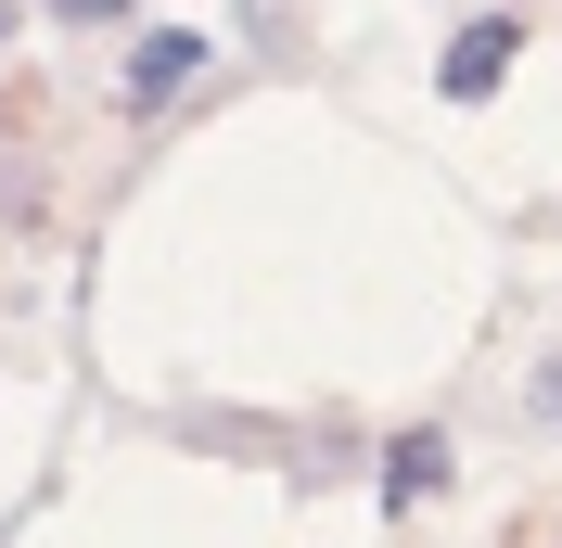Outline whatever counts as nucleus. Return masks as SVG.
<instances>
[{
    "label": "nucleus",
    "mask_w": 562,
    "mask_h": 548,
    "mask_svg": "<svg viewBox=\"0 0 562 548\" xmlns=\"http://www.w3.org/2000/svg\"><path fill=\"white\" fill-rule=\"evenodd\" d=\"M512 52H525V26H512V13H486V26H460V38H448L435 90H448V103H486L498 77H512Z\"/></svg>",
    "instance_id": "1"
},
{
    "label": "nucleus",
    "mask_w": 562,
    "mask_h": 548,
    "mask_svg": "<svg viewBox=\"0 0 562 548\" xmlns=\"http://www.w3.org/2000/svg\"><path fill=\"white\" fill-rule=\"evenodd\" d=\"M179 77H205V26H140L128 38V103H167Z\"/></svg>",
    "instance_id": "2"
},
{
    "label": "nucleus",
    "mask_w": 562,
    "mask_h": 548,
    "mask_svg": "<svg viewBox=\"0 0 562 548\" xmlns=\"http://www.w3.org/2000/svg\"><path fill=\"white\" fill-rule=\"evenodd\" d=\"M435 484H448V434H396V446H384V511L409 523Z\"/></svg>",
    "instance_id": "3"
},
{
    "label": "nucleus",
    "mask_w": 562,
    "mask_h": 548,
    "mask_svg": "<svg viewBox=\"0 0 562 548\" xmlns=\"http://www.w3.org/2000/svg\"><path fill=\"white\" fill-rule=\"evenodd\" d=\"M65 26H128V0H52Z\"/></svg>",
    "instance_id": "4"
},
{
    "label": "nucleus",
    "mask_w": 562,
    "mask_h": 548,
    "mask_svg": "<svg viewBox=\"0 0 562 548\" xmlns=\"http://www.w3.org/2000/svg\"><path fill=\"white\" fill-rule=\"evenodd\" d=\"M537 409H550V421H562V370H550V383H537Z\"/></svg>",
    "instance_id": "5"
}]
</instances>
